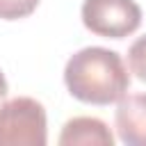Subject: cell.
Returning a JSON list of instances; mask_svg holds the SVG:
<instances>
[{
    "mask_svg": "<svg viewBox=\"0 0 146 146\" xmlns=\"http://www.w3.org/2000/svg\"><path fill=\"white\" fill-rule=\"evenodd\" d=\"M82 23L91 34L105 39H123L141 25V7L135 0H84Z\"/></svg>",
    "mask_w": 146,
    "mask_h": 146,
    "instance_id": "obj_3",
    "label": "cell"
},
{
    "mask_svg": "<svg viewBox=\"0 0 146 146\" xmlns=\"http://www.w3.org/2000/svg\"><path fill=\"white\" fill-rule=\"evenodd\" d=\"M57 141L59 146H112L114 135L96 116H73L64 123Z\"/></svg>",
    "mask_w": 146,
    "mask_h": 146,
    "instance_id": "obj_5",
    "label": "cell"
},
{
    "mask_svg": "<svg viewBox=\"0 0 146 146\" xmlns=\"http://www.w3.org/2000/svg\"><path fill=\"white\" fill-rule=\"evenodd\" d=\"M128 66L137 80L146 82V34L137 36L128 48Z\"/></svg>",
    "mask_w": 146,
    "mask_h": 146,
    "instance_id": "obj_6",
    "label": "cell"
},
{
    "mask_svg": "<svg viewBox=\"0 0 146 146\" xmlns=\"http://www.w3.org/2000/svg\"><path fill=\"white\" fill-rule=\"evenodd\" d=\"M46 110L30 96H18L0 105V146H46Z\"/></svg>",
    "mask_w": 146,
    "mask_h": 146,
    "instance_id": "obj_2",
    "label": "cell"
},
{
    "mask_svg": "<svg viewBox=\"0 0 146 146\" xmlns=\"http://www.w3.org/2000/svg\"><path fill=\"white\" fill-rule=\"evenodd\" d=\"M114 123L123 144L146 146V94L121 96L114 112Z\"/></svg>",
    "mask_w": 146,
    "mask_h": 146,
    "instance_id": "obj_4",
    "label": "cell"
},
{
    "mask_svg": "<svg viewBox=\"0 0 146 146\" xmlns=\"http://www.w3.org/2000/svg\"><path fill=\"white\" fill-rule=\"evenodd\" d=\"M68 94L89 105L116 103L130 89V73L116 50L89 46L68 57L64 66Z\"/></svg>",
    "mask_w": 146,
    "mask_h": 146,
    "instance_id": "obj_1",
    "label": "cell"
},
{
    "mask_svg": "<svg viewBox=\"0 0 146 146\" xmlns=\"http://www.w3.org/2000/svg\"><path fill=\"white\" fill-rule=\"evenodd\" d=\"M7 89H9V87H7V78H5V73L0 71V100L7 96Z\"/></svg>",
    "mask_w": 146,
    "mask_h": 146,
    "instance_id": "obj_8",
    "label": "cell"
},
{
    "mask_svg": "<svg viewBox=\"0 0 146 146\" xmlns=\"http://www.w3.org/2000/svg\"><path fill=\"white\" fill-rule=\"evenodd\" d=\"M36 7H39V0H0V18L18 21L30 16Z\"/></svg>",
    "mask_w": 146,
    "mask_h": 146,
    "instance_id": "obj_7",
    "label": "cell"
}]
</instances>
